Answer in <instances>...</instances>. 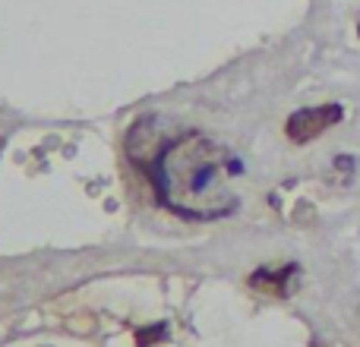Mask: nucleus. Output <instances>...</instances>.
Listing matches in <instances>:
<instances>
[{
    "label": "nucleus",
    "mask_w": 360,
    "mask_h": 347,
    "mask_svg": "<svg viewBox=\"0 0 360 347\" xmlns=\"http://www.w3.org/2000/svg\"><path fill=\"white\" fill-rule=\"evenodd\" d=\"M162 338H165V325H152V329H139L136 332V344L139 347H149V344L162 341Z\"/></svg>",
    "instance_id": "nucleus-4"
},
{
    "label": "nucleus",
    "mask_w": 360,
    "mask_h": 347,
    "mask_svg": "<svg viewBox=\"0 0 360 347\" xmlns=\"http://www.w3.org/2000/svg\"><path fill=\"white\" fill-rule=\"evenodd\" d=\"M300 268L297 266H285V268H262V272L250 275V287L272 297H288L294 294V281H297Z\"/></svg>",
    "instance_id": "nucleus-3"
},
{
    "label": "nucleus",
    "mask_w": 360,
    "mask_h": 347,
    "mask_svg": "<svg viewBox=\"0 0 360 347\" xmlns=\"http://www.w3.org/2000/svg\"><path fill=\"white\" fill-rule=\"evenodd\" d=\"M342 120V107L338 105H323V107H304V111H294L285 124V133L291 143L304 145L313 143L316 136H323L329 126H335Z\"/></svg>",
    "instance_id": "nucleus-2"
},
{
    "label": "nucleus",
    "mask_w": 360,
    "mask_h": 347,
    "mask_svg": "<svg viewBox=\"0 0 360 347\" xmlns=\"http://www.w3.org/2000/svg\"><path fill=\"white\" fill-rule=\"evenodd\" d=\"M234 174H240V164L205 133H184L171 139L149 164L158 202L174 215L196 221L224 218L237 209Z\"/></svg>",
    "instance_id": "nucleus-1"
},
{
    "label": "nucleus",
    "mask_w": 360,
    "mask_h": 347,
    "mask_svg": "<svg viewBox=\"0 0 360 347\" xmlns=\"http://www.w3.org/2000/svg\"><path fill=\"white\" fill-rule=\"evenodd\" d=\"M357 35H360V19H357Z\"/></svg>",
    "instance_id": "nucleus-5"
}]
</instances>
